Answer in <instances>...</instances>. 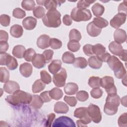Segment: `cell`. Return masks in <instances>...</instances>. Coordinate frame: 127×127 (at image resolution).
<instances>
[{"label":"cell","instance_id":"cell-35","mask_svg":"<svg viewBox=\"0 0 127 127\" xmlns=\"http://www.w3.org/2000/svg\"><path fill=\"white\" fill-rule=\"evenodd\" d=\"M88 85L93 88L101 86V78L98 76H91L88 80Z\"/></svg>","mask_w":127,"mask_h":127},{"label":"cell","instance_id":"cell-64","mask_svg":"<svg viewBox=\"0 0 127 127\" xmlns=\"http://www.w3.org/2000/svg\"><path fill=\"white\" fill-rule=\"evenodd\" d=\"M126 79H127V75H126L125 77H124L123 78V79H122V83H123V84H124L125 86L127 85V84H126V83H127Z\"/></svg>","mask_w":127,"mask_h":127},{"label":"cell","instance_id":"cell-25","mask_svg":"<svg viewBox=\"0 0 127 127\" xmlns=\"http://www.w3.org/2000/svg\"><path fill=\"white\" fill-rule=\"evenodd\" d=\"M88 64L89 66L93 69H99L102 65V62L95 56H91L89 58Z\"/></svg>","mask_w":127,"mask_h":127},{"label":"cell","instance_id":"cell-58","mask_svg":"<svg viewBox=\"0 0 127 127\" xmlns=\"http://www.w3.org/2000/svg\"><path fill=\"white\" fill-rule=\"evenodd\" d=\"M110 56H111V55L109 53L105 52L103 54L97 57L98 58V59L102 62H107L109 58L110 57Z\"/></svg>","mask_w":127,"mask_h":127},{"label":"cell","instance_id":"cell-48","mask_svg":"<svg viewBox=\"0 0 127 127\" xmlns=\"http://www.w3.org/2000/svg\"><path fill=\"white\" fill-rule=\"evenodd\" d=\"M10 17L6 14H1L0 16V23L1 25L4 27H7L10 24Z\"/></svg>","mask_w":127,"mask_h":127},{"label":"cell","instance_id":"cell-22","mask_svg":"<svg viewBox=\"0 0 127 127\" xmlns=\"http://www.w3.org/2000/svg\"><path fill=\"white\" fill-rule=\"evenodd\" d=\"M62 68V62L59 60H54L48 65L49 71L53 74L57 73Z\"/></svg>","mask_w":127,"mask_h":127},{"label":"cell","instance_id":"cell-46","mask_svg":"<svg viewBox=\"0 0 127 127\" xmlns=\"http://www.w3.org/2000/svg\"><path fill=\"white\" fill-rule=\"evenodd\" d=\"M118 125L121 127H126L127 126V114L126 113L122 114L118 119Z\"/></svg>","mask_w":127,"mask_h":127},{"label":"cell","instance_id":"cell-36","mask_svg":"<svg viewBox=\"0 0 127 127\" xmlns=\"http://www.w3.org/2000/svg\"><path fill=\"white\" fill-rule=\"evenodd\" d=\"M21 6L23 8L27 11L34 10L35 6V2L33 0H23L21 2Z\"/></svg>","mask_w":127,"mask_h":127},{"label":"cell","instance_id":"cell-29","mask_svg":"<svg viewBox=\"0 0 127 127\" xmlns=\"http://www.w3.org/2000/svg\"><path fill=\"white\" fill-rule=\"evenodd\" d=\"M92 11L95 16L100 17L104 12L105 8L103 5L99 3H95L92 7Z\"/></svg>","mask_w":127,"mask_h":127},{"label":"cell","instance_id":"cell-10","mask_svg":"<svg viewBox=\"0 0 127 127\" xmlns=\"http://www.w3.org/2000/svg\"><path fill=\"white\" fill-rule=\"evenodd\" d=\"M66 78V71L64 68H62L60 71L54 74L53 81L56 86L61 87L64 86Z\"/></svg>","mask_w":127,"mask_h":127},{"label":"cell","instance_id":"cell-53","mask_svg":"<svg viewBox=\"0 0 127 127\" xmlns=\"http://www.w3.org/2000/svg\"><path fill=\"white\" fill-rule=\"evenodd\" d=\"M93 45L90 44H86L84 45L83 47V51L84 54L87 56H91L94 54L92 50Z\"/></svg>","mask_w":127,"mask_h":127},{"label":"cell","instance_id":"cell-30","mask_svg":"<svg viewBox=\"0 0 127 127\" xmlns=\"http://www.w3.org/2000/svg\"><path fill=\"white\" fill-rule=\"evenodd\" d=\"M49 94L52 99L58 100L62 98L63 92L61 89L55 87L49 91Z\"/></svg>","mask_w":127,"mask_h":127},{"label":"cell","instance_id":"cell-24","mask_svg":"<svg viewBox=\"0 0 127 127\" xmlns=\"http://www.w3.org/2000/svg\"><path fill=\"white\" fill-rule=\"evenodd\" d=\"M23 29L22 27L18 24L12 25L10 29V33L11 35L14 38H19L23 35Z\"/></svg>","mask_w":127,"mask_h":127},{"label":"cell","instance_id":"cell-15","mask_svg":"<svg viewBox=\"0 0 127 127\" xmlns=\"http://www.w3.org/2000/svg\"><path fill=\"white\" fill-rule=\"evenodd\" d=\"M114 38L115 41L119 44L125 43L127 40L126 32L120 28H117L114 32Z\"/></svg>","mask_w":127,"mask_h":127},{"label":"cell","instance_id":"cell-14","mask_svg":"<svg viewBox=\"0 0 127 127\" xmlns=\"http://www.w3.org/2000/svg\"><path fill=\"white\" fill-rule=\"evenodd\" d=\"M32 63L36 68H41L45 66L47 63L43 54H37L32 59Z\"/></svg>","mask_w":127,"mask_h":127},{"label":"cell","instance_id":"cell-20","mask_svg":"<svg viewBox=\"0 0 127 127\" xmlns=\"http://www.w3.org/2000/svg\"><path fill=\"white\" fill-rule=\"evenodd\" d=\"M87 33L91 37H97L101 33L102 29L95 26L92 22H90L87 26Z\"/></svg>","mask_w":127,"mask_h":127},{"label":"cell","instance_id":"cell-34","mask_svg":"<svg viewBox=\"0 0 127 127\" xmlns=\"http://www.w3.org/2000/svg\"><path fill=\"white\" fill-rule=\"evenodd\" d=\"M9 71L4 67L0 68V81L2 83H5L9 80Z\"/></svg>","mask_w":127,"mask_h":127},{"label":"cell","instance_id":"cell-57","mask_svg":"<svg viewBox=\"0 0 127 127\" xmlns=\"http://www.w3.org/2000/svg\"><path fill=\"white\" fill-rule=\"evenodd\" d=\"M63 21L64 25L66 26H69L72 23V19L70 16L68 14H65L63 17Z\"/></svg>","mask_w":127,"mask_h":127},{"label":"cell","instance_id":"cell-45","mask_svg":"<svg viewBox=\"0 0 127 127\" xmlns=\"http://www.w3.org/2000/svg\"><path fill=\"white\" fill-rule=\"evenodd\" d=\"M12 15L15 18L22 19L26 16V13L25 11H24L23 9L17 7L14 9V10H13Z\"/></svg>","mask_w":127,"mask_h":127},{"label":"cell","instance_id":"cell-23","mask_svg":"<svg viewBox=\"0 0 127 127\" xmlns=\"http://www.w3.org/2000/svg\"><path fill=\"white\" fill-rule=\"evenodd\" d=\"M78 86L77 84L73 82H68L66 83L64 88V91L66 94L68 95H74L77 92Z\"/></svg>","mask_w":127,"mask_h":127},{"label":"cell","instance_id":"cell-4","mask_svg":"<svg viewBox=\"0 0 127 127\" xmlns=\"http://www.w3.org/2000/svg\"><path fill=\"white\" fill-rule=\"evenodd\" d=\"M107 63L111 69L114 71L117 78H123L127 75V71L123 63L116 56H111Z\"/></svg>","mask_w":127,"mask_h":127},{"label":"cell","instance_id":"cell-56","mask_svg":"<svg viewBox=\"0 0 127 127\" xmlns=\"http://www.w3.org/2000/svg\"><path fill=\"white\" fill-rule=\"evenodd\" d=\"M0 53L3 54L5 53L7 50L8 49L9 45L7 42L5 41H0Z\"/></svg>","mask_w":127,"mask_h":127},{"label":"cell","instance_id":"cell-43","mask_svg":"<svg viewBox=\"0 0 127 127\" xmlns=\"http://www.w3.org/2000/svg\"><path fill=\"white\" fill-rule=\"evenodd\" d=\"M76 97L78 101L81 102H84L88 100L89 98V95L87 92L84 90H80L77 92Z\"/></svg>","mask_w":127,"mask_h":127},{"label":"cell","instance_id":"cell-28","mask_svg":"<svg viewBox=\"0 0 127 127\" xmlns=\"http://www.w3.org/2000/svg\"><path fill=\"white\" fill-rule=\"evenodd\" d=\"M46 87V84L44 83L41 79L36 80L32 87V91L34 93H38L43 91Z\"/></svg>","mask_w":127,"mask_h":127},{"label":"cell","instance_id":"cell-3","mask_svg":"<svg viewBox=\"0 0 127 127\" xmlns=\"http://www.w3.org/2000/svg\"><path fill=\"white\" fill-rule=\"evenodd\" d=\"M120 100L119 96L117 94L108 95L104 108V113L109 116L116 114L120 104Z\"/></svg>","mask_w":127,"mask_h":127},{"label":"cell","instance_id":"cell-5","mask_svg":"<svg viewBox=\"0 0 127 127\" xmlns=\"http://www.w3.org/2000/svg\"><path fill=\"white\" fill-rule=\"evenodd\" d=\"M70 17L72 20L76 22L86 21L91 18L92 14L90 10L88 9L74 7L71 10Z\"/></svg>","mask_w":127,"mask_h":127},{"label":"cell","instance_id":"cell-27","mask_svg":"<svg viewBox=\"0 0 127 127\" xmlns=\"http://www.w3.org/2000/svg\"><path fill=\"white\" fill-rule=\"evenodd\" d=\"M25 51V48L23 46L18 45L14 47L12 50V55L17 58L22 59L23 58Z\"/></svg>","mask_w":127,"mask_h":127},{"label":"cell","instance_id":"cell-32","mask_svg":"<svg viewBox=\"0 0 127 127\" xmlns=\"http://www.w3.org/2000/svg\"><path fill=\"white\" fill-rule=\"evenodd\" d=\"M92 22L95 26L101 29L103 28L107 27L108 25V21L101 17H97L94 18L93 20V21Z\"/></svg>","mask_w":127,"mask_h":127},{"label":"cell","instance_id":"cell-21","mask_svg":"<svg viewBox=\"0 0 127 127\" xmlns=\"http://www.w3.org/2000/svg\"><path fill=\"white\" fill-rule=\"evenodd\" d=\"M68 110V106L63 102H57L54 105V111L57 114H66Z\"/></svg>","mask_w":127,"mask_h":127},{"label":"cell","instance_id":"cell-47","mask_svg":"<svg viewBox=\"0 0 127 127\" xmlns=\"http://www.w3.org/2000/svg\"><path fill=\"white\" fill-rule=\"evenodd\" d=\"M58 1L56 0H45L44 3V6L46 9L50 10L52 9H56V7L58 4Z\"/></svg>","mask_w":127,"mask_h":127},{"label":"cell","instance_id":"cell-59","mask_svg":"<svg viewBox=\"0 0 127 127\" xmlns=\"http://www.w3.org/2000/svg\"><path fill=\"white\" fill-rule=\"evenodd\" d=\"M8 39V33L4 30L0 31V41L7 42Z\"/></svg>","mask_w":127,"mask_h":127},{"label":"cell","instance_id":"cell-18","mask_svg":"<svg viewBox=\"0 0 127 127\" xmlns=\"http://www.w3.org/2000/svg\"><path fill=\"white\" fill-rule=\"evenodd\" d=\"M33 70V67L31 64L28 63H24L20 64L19 67V71L21 74L25 77H29L32 73Z\"/></svg>","mask_w":127,"mask_h":127},{"label":"cell","instance_id":"cell-51","mask_svg":"<svg viewBox=\"0 0 127 127\" xmlns=\"http://www.w3.org/2000/svg\"><path fill=\"white\" fill-rule=\"evenodd\" d=\"M64 101L71 107H74L77 104V100L73 96H65L64 97Z\"/></svg>","mask_w":127,"mask_h":127},{"label":"cell","instance_id":"cell-63","mask_svg":"<svg viewBox=\"0 0 127 127\" xmlns=\"http://www.w3.org/2000/svg\"><path fill=\"white\" fill-rule=\"evenodd\" d=\"M45 1V0H37L36 1L38 4L41 5H44Z\"/></svg>","mask_w":127,"mask_h":127},{"label":"cell","instance_id":"cell-17","mask_svg":"<svg viewBox=\"0 0 127 127\" xmlns=\"http://www.w3.org/2000/svg\"><path fill=\"white\" fill-rule=\"evenodd\" d=\"M37 24V19L32 16H28L22 21L23 27L28 30L34 29Z\"/></svg>","mask_w":127,"mask_h":127},{"label":"cell","instance_id":"cell-9","mask_svg":"<svg viewBox=\"0 0 127 127\" xmlns=\"http://www.w3.org/2000/svg\"><path fill=\"white\" fill-rule=\"evenodd\" d=\"M74 116L75 118L79 119L85 127L91 122L86 107H80L76 109L74 112Z\"/></svg>","mask_w":127,"mask_h":127},{"label":"cell","instance_id":"cell-42","mask_svg":"<svg viewBox=\"0 0 127 127\" xmlns=\"http://www.w3.org/2000/svg\"><path fill=\"white\" fill-rule=\"evenodd\" d=\"M41 80L45 84H49L52 81V77L48 72L45 70H43L40 72Z\"/></svg>","mask_w":127,"mask_h":127},{"label":"cell","instance_id":"cell-38","mask_svg":"<svg viewBox=\"0 0 127 127\" xmlns=\"http://www.w3.org/2000/svg\"><path fill=\"white\" fill-rule=\"evenodd\" d=\"M69 40H74L79 41L81 39V35L80 32L76 29H71L69 33Z\"/></svg>","mask_w":127,"mask_h":127},{"label":"cell","instance_id":"cell-31","mask_svg":"<svg viewBox=\"0 0 127 127\" xmlns=\"http://www.w3.org/2000/svg\"><path fill=\"white\" fill-rule=\"evenodd\" d=\"M73 64L75 67L84 68L87 66L88 62L85 58L83 57H78L75 59Z\"/></svg>","mask_w":127,"mask_h":127},{"label":"cell","instance_id":"cell-13","mask_svg":"<svg viewBox=\"0 0 127 127\" xmlns=\"http://www.w3.org/2000/svg\"><path fill=\"white\" fill-rule=\"evenodd\" d=\"M20 89V86L17 82L14 81L8 80L3 85L4 91L8 94H13Z\"/></svg>","mask_w":127,"mask_h":127},{"label":"cell","instance_id":"cell-52","mask_svg":"<svg viewBox=\"0 0 127 127\" xmlns=\"http://www.w3.org/2000/svg\"><path fill=\"white\" fill-rule=\"evenodd\" d=\"M43 55L44 56L46 63H49L51 61L53 58V56L54 55V51L50 49H48L44 51L43 52Z\"/></svg>","mask_w":127,"mask_h":127},{"label":"cell","instance_id":"cell-40","mask_svg":"<svg viewBox=\"0 0 127 127\" xmlns=\"http://www.w3.org/2000/svg\"><path fill=\"white\" fill-rule=\"evenodd\" d=\"M33 15L37 18L43 17L45 15V9L41 6H37L33 10Z\"/></svg>","mask_w":127,"mask_h":127},{"label":"cell","instance_id":"cell-61","mask_svg":"<svg viewBox=\"0 0 127 127\" xmlns=\"http://www.w3.org/2000/svg\"><path fill=\"white\" fill-rule=\"evenodd\" d=\"M127 51L126 50H123L122 53L121 54V55L119 56L121 60L126 62L127 61Z\"/></svg>","mask_w":127,"mask_h":127},{"label":"cell","instance_id":"cell-8","mask_svg":"<svg viewBox=\"0 0 127 127\" xmlns=\"http://www.w3.org/2000/svg\"><path fill=\"white\" fill-rule=\"evenodd\" d=\"M87 111L89 116L92 121L98 124L102 120V115L99 107L94 104H91L87 108Z\"/></svg>","mask_w":127,"mask_h":127},{"label":"cell","instance_id":"cell-26","mask_svg":"<svg viewBox=\"0 0 127 127\" xmlns=\"http://www.w3.org/2000/svg\"><path fill=\"white\" fill-rule=\"evenodd\" d=\"M44 103L43 101L40 96L38 95H33L32 99L30 103V106L35 109H40Z\"/></svg>","mask_w":127,"mask_h":127},{"label":"cell","instance_id":"cell-2","mask_svg":"<svg viewBox=\"0 0 127 127\" xmlns=\"http://www.w3.org/2000/svg\"><path fill=\"white\" fill-rule=\"evenodd\" d=\"M61 14L56 9L49 10L42 18L44 24L48 27L57 28L61 24Z\"/></svg>","mask_w":127,"mask_h":127},{"label":"cell","instance_id":"cell-33","mask_svg":"<svg viewBox=\"0 0 127 127\" xmlns=\"http://www.w3.org/2000/svg\"><path fill=\"white\" fill-rule=\"evenodd\" d=\"M75 60L74 55L71 52H65L62 56V61L65 64H73Z\"/></svg>","mask_w":127,"mask_h":127},{"label":"cell","instance_id":"cell-12","mask_svg":"<svg viewBox=\"0 0 127 127\" xmlns=\"http://www.w3.org/2000/svg\"><path fill=\"white\" fill-rule=\"evenodd\" d=\"M127 14L123 13H118L110 20V25L114 28H118L124 24L126 20Z\"/></svg>","mask_w":127,"mask_h":127},{"label":"cell","instance_id":"cell-6","mask_svg":"<svg viewBox=\"0 0 127 127\" xmlns=\"http://www.w3.org/2000/svg\"><path fill=\"white\" fill-rule=\"evenodd\" d=\"M101 86L104 88L108 95L117 94V88L114 84V78L109 76H105L101 78Z\"/></svg>","mask_w":127,"mask_h":127},{"label":"cell","instance_id":"cell-16","mask_svg":"<svg viewBox=\"0 0 127 127\" xmlns=\"http://www.w3.org/2000/svg\"><path fill=\"white\" fill-rule=\"evenodd\" d=\"M50 37L49 35L46 34H43L38 37L37 40V46L41 49H45L50 46Z\"/></svg>","mask_w":127,"mask_h":127},{"label":"cell","instance_id":"cell-41","mask_svg":"<svg viewBox=\"0 0 127 127\" xmlns=\"http://www.w3.org/2000/svg\"><path fill=\"white\" fill-rule=\"evenodd\" d=\"M36 54V52L33 49L29 48L26 50L23 58L25 61L27 62H31Z\"/></svg>","mask_w":127,"mask_h":127},{"label":"cell","instance_id":"cell-54","mask_svg":"<svg viewBox=\"0 0 127 127\" xmlns=\"http://www.w3.org/2000/svg\"><path fill=\"white\" fill-rule=\"evenodd\" d=\"M127 1L124 0L123 2L121 3L118 6L119 13H123L127 14Z\"/></svg>","mask_w":127,"mask_h":127},{"label":"cell","instance_id":"cell-39","mask_svg":"<svg viewBox=\"0 0 127 127\" xmlns=\"http://www.w3.org/2000/svg\"><path fill=\"white\" fill-rule=\"evenodd\" d=\"M80 48V44L78 41L74 40H69L67 43L68 49L72 52L78 51Z\"/></svg>","mask_w":127,"mask_h":127},{"label":"cell","instance_id":"cell-55","mask_svg":"<svg viewBox=\"0 0 127 127\" xmlns=\"http://www.w3.org/2000/svg\"><path fill=\"white\" fill-rule=\"evenodd\" d=\"M40 97L44 102H49L51 101L52 98L49 94V91H46L42 92L40 95Z\"/></svg>","mask_w":127,"mask_h":127},{"label":"cell","instance_id":"cell-37","mask_svg":"<svg viewBox=\"0 0 127 127\" xmlns=\"http://www.w3.org/2000/svg\"><path fill=\"white\" fill-rule=\"evenodd\" d=\"M92 50L93 54L98 56L106 52V48L101 44H97L93 46Z\"/></svg>","mask_w":127,"mask_h":127},{"label":"cell","instance_id":"cell-44","mask_svg":"<svg viewBox=\"0 0 127 127\" xmlns=\"http://www.w3.org/2000/svg\"><path fill=\"white\" fill-rule=\"evenodd\" d=\"M50 46L53 49H59L62 46V42L56 38H51L50 40Z\"/></svg>","mask_w":127,"mask_h":127},{"label":"cell","instance_id":"cell-62","mask_svg":"<svg viewBox=\"0 0 127 127\" xmlns=\"http://www.w3.org/2000/svg\"><path fill=\"white\" fill-rule=\"evenodd\" d=\"M126 96L123 97L121 99V102H122V104L125 106H126Z\"/></svg>","mask_w":127,"mask_h":127},{"label":"cell","instance_id":"cell-19","mask_svg":"<svg viewBox=\"0 0 127 127\" xmlns=\"http://www.w3.org/2000/svg\"><path fill=\"white\" fill-rule=\"evenodd\" d=\"M109 49L113 55L118 56L121 55L124 50L122 45L115 41H112L109 44Z\"/></svg>","mask_w":127,"mask_h":127},{"label":"cell","instance_id":"cell-7","mask_svg":"<svg viewBox=\"0 0 127 127\" xmlns=\"http://www.w3.org/2000/svg\"><path fill=\"white\" fill-rule=\"evenodd\" d=\"M0 64L6 65L9 70H14L18 66V63L16 59L6 53L0 54Z\"/></svg>","mask_w":127,"mask_h":127},{"label":"cell","instance_id":"cell-50","mask_svg":"<svg viewBox=\"0 0 127 127\" xmlns=\"http://www.w3.org/2000/svg\"><path fill=\"white\" fill-rule=\"evenodd\" d=\"M95 1H90L85 0H81L78 1L77 3V8H83L85 9L90 6L91 3H93Z\"/></svg>","mask_w":127,"mask_h":127},{"label":"cell","instance_id":"cell-11","mask_svg":"<svg viewBox=\"0 0 127 127\" xmlns=\"http://www.w3.org/2000/svg\"><path fill=\"white\" fill-rule=\"evenodd\" d=\"M75 124L73 121L70 118L66 116H61L56 119L52 125V127H75Z\"/></svg>","mask_w":127,"mask_h":127},{"label":"cell","instance_id":"cell-60","mask_svg":"<svg viewBox=\"0 0 127 127\" xmlns=\"http://www.w3.org/2000/svg\"><path fill=\"white\" fill-rule=\"evenodd\" d=\"M56 116L54 113L50 114L48 116V120L46 122V127H51V124L52 123L54 119H55Z\"/></svg>","mask_w":127,"mask_h":127},{"label":"cell","instance_id":"cell-49","mask_svg":"<svg viewBox=\"0 0 127 127\" xmlns=\"http://www.w3.org/2000/svg\"><path fill=\"white\" fill-rule=\"evenodd\" d=\"M92 97L95 99H98L101 97L103 94V91L100 88H94L90 91Z\"/></svg>","mask_w":127,"mask_h":127},{"label":"cell","instance_id":"cell-1","mask_svg":"<svg viewBox=\"0 0 127 127\" xmlns=\"http://www.w3.org/2000/svg\"><path fill=\"white\" fill-rule=\"evenodd\" d=\"M32 99V95L20 89L11 95L7 96L5 99L7 102L13 106L30 104Z\"/></svg>","mask_w":127,"mask_h":127}]
</instances>
